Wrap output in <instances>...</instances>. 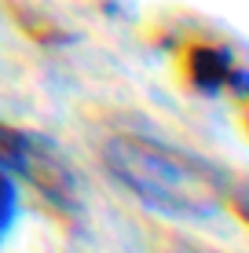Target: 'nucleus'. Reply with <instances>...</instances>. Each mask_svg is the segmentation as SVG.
I'll return each mask as SVG.
<instances>
[{"label": "nucleus", "mask_w": 249, "mask_h": 253, "mask_svg": "<svg viewBox=\"0 0 249 253\" xmlns=\"http://www.w3.org/2000/svg\"><path fill=\"white\" fill-rule=\"evenodd\" d=\"M179 70H183V81L191 88H198L205 95H216L231 77H238L235 55L224 44H213V41H191L179 51Z\"/></svg>", "instance_id": "nucleus-1"}]
</instances>
